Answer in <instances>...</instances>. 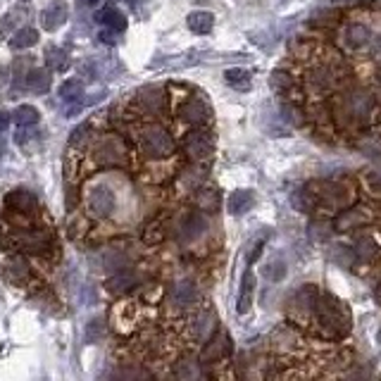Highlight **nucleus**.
Segmentation results:
<instances>
[{
    "label": "nucleus",
    "instance_id": "2",
    "mask_svg": "<svg viewBox=\"0 0 381 381\" xmlns=\"http://www.w3.org/2000/svg\"><path fill=\"white\" fill-rule=\"evenodd\" d=\"M300 79H303L305 96H310L312 101H324V98H331L334 93L351 86L356 81V74L346 60V52L339 48L331 55L319 52L314 60H310Z\"/></svg>",
    "mask_w": 381,
    "mask_h": 381
},
{
    "label": "nucleus",
    "instance_id": "15",
    "mask_svg": "<svg viewBox=\"0 0 381 381\" xmlns=\"http://www.w3.org/2000/svg\"><path fill=\"white\" fill-rule=\"evenodd\" d=\"M136 105H139L143 115L162 117L169 113V96L162 86H143L136 93Z\"/></svg>",
    "mask_w": 381,
    "mask_h": 381
},
{
    "label": "nucleus",
    "instance_id": "18",
    "mask_svg": "<svg viewBox=\"0 0 381 381\" xmlns=\"http://www.w3.org/2000/svg\"><path fill=\"white\" fill-rule=\"evenodd\" d=\"M86 205H89L91 217H96V220H108V217L115 212L117 198H115L113 188L105 186V183H101V186H93V188L89 190Z\"/></svg>",
    "mask_w": 381,
    "mask_h": 381
},
{
    "label": "nucleus",
    "instance_id": "50",
    "mask_svg": "<svg viewBox=\"0 0 381 381\" xmlns=\"http://www.w3.org/2000/svg\"><path fill=\"white\" fill-rule=\"evenodd\" d=\"M10 124V115L8 113H0V131H5Z\"/></svg>",
    "mask_w": 381,
    "mask_h": 381
},
{
    "label": "nucleus",
    "instance_id": "37",
    "mask_svg": "<svg viewBox=\"0 0 381 381\" xmlns=\"http://www.w3.org/2000/svg\"><path fill=\"white\" fill-rule=\"evenodd\" d=\"M45 64H48L50 72H67L69 69V55L62 48L48 45V48H45Z\"/></svg>",
    "mask_w": 381,
    "mask_h": 381
},
{
    "label": "nucleus",
    "instance_id": "34",
    "mask_svg": "<svg viewBox=\"0 0 381 381\" xmlns=\"http://www.w3.org/2000/svg\"><path fill=\"white\" fill-rule=\"evenodd\" d=\"M50 84H52V76H50V69H31L29 76H26V89L31 93H48L50 91Z\"/></svg>",
    "mask_w": 381,
    "mask_h": 381
},
{
    "label": "nucleus",
    "instance_id": "24",
    "mask_svg": "<svg viewBox=\"0 0 381 381\" xmlns=\"http://www.w3.org/2000/svg\"><path fill=\"white\" fill-rule=\"evenodd\" d=\"M253 298H255V274H253V269H246V272H243V277H241L239 300H236V310H239V314L251 312Z\"/></svg>",
    "mask_w": 381,
    "mask_h": 381
},
{
    "label": "nucleus",
    "instance_id": "43",
    "mask_svg": "<svg viewBox=\"0 0 381 381\" xmlns=\"http://www.w3.org/2000/svg\"><path fill=\"white\" fill-rule=\"evenodd\" d=\"M8 274L15 281H24L26 277H29V265H26V260L22 258V255H15V258H10Z\"/></svg>",
    "mask_w": 381,
    "mask_h": 381
},
{
    "label": "nucleus",
    "instance_id": "33",
    "mask_svg": "<svg viewBox=\"0 0 381 381\" xmlns=\"http://www.w3.org/2000/svg\"><path fill=\"white\" fill-rule=\"evenodd\" d=\"M253 190H246V188H241V190H234L232 195H229V212L236 215V217H241V215H246L248 210L253 207Z\"/></svg>",
    "mask_w": 381,
    "mask_h": 381
},
{
    "label": "nucleus",
    "instance_id": "44",
    "mask_svg": "<svg viewBox=\"0 0 381 381\" xmlns=\"http://www.w3.org/2000/svg\"><path fill=\"white\" fill-rule=\"evenodd\" d=\"M265 277L269 279V281H281L286 277V262L281 260V258H274V260H269L267 262V267H265Z\"/></svg>",
    "mask_w": 381,
    "mask_h": 381
},
{
    "label": "nucleus",
    "instance_id": "19",
    "mask_svg": "<svg viewBox=\"0 0 381 381\" xmlns=\"http://www.w3.org/2000/svg\"><path fill=\"white\" fill-rule=\"evenodd\" d=\"M343 17H346L343 5H326V8L314 10L307 17V26L314 31H334L343 24Z\"/></svg>",
    "mask_w": 381,
    "mask_h": 381
},
{
    "label": "nucleus",
    "instance_id": "30",
    "mask_svg": "<svg viewBox=\"0 0 381 381\" xmlns=\"http://www.w3.org/2000/svg\"><path fill=\"white\" fill-rule=\"evenodd\" d=\"M353 143H356V148L363 155L381 157V134H377V131L367 129V131H363V134H358L356 139H353Z\"/></svg>",
    "mask_w": 381,
    "mask_h": 381
},
{
    "label": "nucleus",
    "instance_id": "26",
    "mask_svg": "<svg viewBox=\"0 0 381 381\" xmlns=\"http://www.w3.org/2000/svg\"><path fill=\"white\" fill-rule=\"evenodd\" d=\"M281 115L284 120L291 124V127L300 129V127H307L310 124V117H307V105H303V101H284L281 103Z\"/></svg>",
    "mask_w": 381,
    "mask_h": 381
},
{
    "label": "nucleus",
    "instance_id": "53",
    "mask_svg": "<svg viewBox=\"0 0 381 381\" xmlns=\"http://www.w3.org/2000/svg\"><path fill=\"white\" fill-rule=\"evenodd\" d=\"M101 38L105 43H115V38H113V34H110V31H105V34H101Z\"/></svg>",
    "mask_w": 381,
    "mask_h": 381
},
{
    "label": "nucleus",
    "instance_id": "48",
    "mask_svg": "<svg viewBox=\"0 0 381 381\" xmlns=\"http://www.w3.org/2000/svg\"><path fill=\"white\" fill-rule=\"evenodd\" d=\"M105 326H103V319H91L89 322V329H86V341L89 343H93V341H98L103 336Z\"/></svg>",
    "mask_w": 381,
    "mask_h": 381
},
{
    "label": "nucleus",
    "instance_id": "51",
    "mask_svg": "<svg viewBox=\"0 0 381 381\" xmlns=\"http://www.w3.org/2000/svg\"><path fill=\"white\" fill-rule=\"evenodd\" d=\"M29 136H31V131H17L15 141L17 143H24V141H29Z\"/></svg>",
    "mask_w": 381,
    "mask_h": 381
},
{
    "label": "nucleus",
    "instance_id": "7",
    "mask_svg": "<svg viewBox=\"0 0 381 381\" xmlns=\"http://www.w3.org/2000/svg\"><path fill=\"white\" fill-rule=\"evenodd\" d=\"M139 153L148 160H169L176 153V141L162 124H146L136 136Z\"/></svg>",
    "mask_w": 381,
    "mask_h": 381
},
{
    "label": "nucleus",
    "instance_id": "14",
    "mask_svg": "<svg viewBox=\"0 0 381 381\" xmlns=\"http://www.w3.org/2000/svg\"><path fill=\"white\" fill-rule=\"evenodd\" d=\"M217 329H220V326H217V312H215V307H210V305L195 307L193 317H190L186 324L188 339L193 341V343H205Z\"/></svg>",
    "mask_w": 381,
    "mask_h": 381
},
{
    "label": "nucleus",
    "instance_id": "54",
    "mask_svg": "<svg viewBox=\"0 0 381 381\" xmlns=\"http://www.w3.org/2000/svg\"><path fill=\"white\" fill-rule=\"evenodd\" d=\"M377 89H379V93H381V69L377 72Z\"/></svg>",
    "mask_w": 381,
    "mask_h": 381
},
{
    "label": "nucleus",
    "instance_id": "41",
    "mask_svg": "<svg viewBox=\"0 0 381 381\" xmlns=\"http://www.w3.org/2000/svg\"><path fill=\"white\" fill-rule=\"evenodd\" d=\"M12 120L17 122V127H34V124L41 120V115H38V110L31 108V105H19L15 113H12Z\"/></svg>",
    "mask_w": 381,
    "mask_h": 381
},
{
    "label": "nucleus",
    "instance_id": "22",
    "mask_svg": "<svg viewBox=\"0 0 381 381\" xmlns=\"http://www.w3.org/2000/svg\"><path fill=\"white\" fill-rule=\"evenodd\" d=\"M5 205H8V210H17V212L29 215V212H36L38 210V198L31 193V190L15 188L5 195Z\"/></svg>",
    "mask_w": 381,
    "mask_h": 381
},
{
    "label": "nucleus",
    "instance_id": "25",
    "mask_svg": "<svg viewBox=\"0 0 381 381\" xmlns=\"http://www.w3.org/2000/svg\"><path fill=\"white\" fill-rule=\"evenodd\" d=\"M205 179H207V169L195 165V162H190V167L179 172V186L186 190V193H195L200 186H205Z\"/></svg>",
    "mask_w": 381,
    "mask_h": 381
},
{
    "label": "nucleus",
    "instance_id": "47",
    "mask_svg": "<svg viewBox=\"0 0 381 381\" xmlns=\"http://www.w3.org/2000/svg\"><path fill=\"white\" fill-rule=\"evenodd\" d=\"M363 179H365L367 188H370L372 193H381V167L370 169V172H365Z\"/></svg>",
    "mask_w": 381,
    "mask_h": 381
},
{
    "label": "nucleus",
    "instance_id": "12",
    "mask_svg": "<svg viewBox=\"0 0 381 381\" xmlns=\"http://www.w3.org/2000/svg\"><path fill=\"white\" fill-rule=\"evenodd\" d=\"M176 117H179V122L188 124L190 129L210 127L215 120V110L203 93H188L181 101L179 108H176Z\"/></svg>",
    "mask_w": 381,
    "mask_h": 381
},
{
    "label": "nucleus",
    "instance_id": "13",
    "mask_svg": "<svg viewBox=\"0 0 381 381\" xmlns=\"http://www.w3.org/2000/svg\"><path fill=\"white\" fill-rule=\"evenodd\" d=\"M232 356H234L232 336H229L224 329H217L212 336L203 343L198 358H200L203 367H215V365H222L224 360H229Z\"/></svg>",
    "mask_w": 381,
    "mask_h": 381
},
{
    "label": "nucleus",
    "instance_id": "35",
    "mask_svg": "<svg viewBox=\"0 0 381 381\" xmlns=\"http://www.w3.org/2000/svg\"><path fill=\"white\" fill-rule=\"evenodd\" d=\"M96 19L105 26H110L113 31H124L127 29V17H124V12H120L115 8V5H108V8H103L101 12L96 15Z\"/></svg>",
    "mask_w": 381,
    "mask_h": 381
},
{
    "label": "nucleus",
    "instance_id": "27",
    "mask_svg": "<svg viewBox=\"0 0 381 381\" xmlns=\"http://www.w3.org/2000/svg\"><path fill=\"white\" fill-rule=\"evenodd\" d=\"M190 203H193V207L212 215L220 210V190L212 186H200L195 193H190Z\"/></svg>",
    "mask_w": 381,
    "mask_h": 381
},
{
    "label": "nucleus",
    "instance_id": "57",
    "mask_svg": "<svg viewBox=\"0 0 381 381\" xmlns=\"http://www.w3.org/2000/svg\"><path fill=\"white\" fill-rule=\"evenodd\" d=\"M24 3H26V0H24Z\"/></svg>",
    "mask_w": 381,
    "mask_h": 381
},
{
    "label": "nucleus",
    "instance_id": "45",
    "mask_svg": "<svg viewBox=\"0 0 381 381\" xmlns=\"http://www.w3.org/2000/svg\"><path fill=\"white\" fill-rule=\"evenodd\" d=\"M81 93H84V84L76 81V79H69V81H64L60 86V98H62V101H76Z\"/></svg>",
    "mask_w": 381,
    "mask_h": 381
},
{
    "label": "nucleus",
    "instance_id": "5",
    "mask_svg": "<svg viewBox=\"0 0 381 381\" xmlns=\"http://www.w3.org/2000/svg\"><path fill=\"white\" fill-rule=\"evenodd\" d=\"M314 205L324 212H339L353 203H358V188L346 179H319L307 183Z\"/></svg>",
    "mask_w": 381,
    "mask_h": 381
},
{
    "label": "nucleus",
    "instance_id": "32",
    "mask_svg": "<svg viewBox=\"0 0 381 381\" xmlns=\"http://www.w3.org/2000/svg\"><path fill=\"white\" fill-rule=\"evenodd\" d=\"M186 22H188V29L193 31V34L205 36V34H210V31H212L215 15H212V12H207V10H195V12H190Z\"/></svg>",
    "mask_w": 381,
    "mask_h": 381
},
{
    "label": "nucleus",
    "instance_id": "21",
    "mask_svg": "<svg viewBox=\"0 0 381 381\" xmlns=\"http://www.w3.org/2000/svg\"><path fill=\"white\" fill-rule=\"evenodd\" d=\"M141 281H143V277H141L139 272H134V269H120L115 277L108 279V284H105V286H108L110 293L124 295V293L134 291V288H139Z\"/></svg>",
    "mask_w": 381,
    "mask_h": 381
},
{
    "label": "nucleus",
    "instance_id": "49",
    "mask_svg": "<svg viewBox=\"0 0 381 381\" xmlns=\"http://www.w3.org/2000/svg\"><path fill=\"white\" fill-rule=\"evenodd\" d=\"M262 246H265V239H260L258 243H255V246L251 248V251H248V262H255L260 258V253H262Z\"/></svg>",
    "mask_w": 381,
    "mask_h": 381
},
{
    "label": "nucleus",
    "instance_id": "36",
    "mask_svg": "<svg viewBox=\"0 0 381 381\" xmlns=\"http://www.w3.org/2000/svg\"><path fill=\"white\" fill-rule=\"evenodd\" d=\"M291 203H293V207L298 210V212H305V215H314V212H317V205H314V198H312L310 188H307V183H305V186H300V188L293 190V193H291Z\"/></svg>",
    "mask_w": 381,
    "mask_h": 381
},
{
    "label": "nucleus",
    "instance_id": "9",
    "mask_svg": "<svg viewBox=\"0 0 381 381\" xmlns=\"http://www.w3.org/2000/svg\"><path fill=\"white\" fill-rule=\"evenodd\" d=\"M212 232V224L207 220V212H203L198 207L183 210L174 224V236L183 248H195L207 239Z\"/></svg>",
    "mask_w": 381,
    "mask_h": 381
},
{
    "label": "nucleus",
    "instance_id": "17",
    "mask_svg": "<svg viewBox=\"0 0 381 381\" xmlns=\"http://www.w3.org/2000/svg\"><path fill=\"white\" fill-rule=\"evenodd\" d=\"M269 89L277 93L281 101H300V96H305L303 89V79L295 76L293 72L288 69H277L272 76H269Z\"/></svg>",
    "mask_w": 381,
    "mask_h": 381
},
{
    "label": "nucleus",
    "instance_id": "52",
    "mask_svg": "<svg viewBox=\"0 0 381 381\" xmlns=\"http://www.w3.org/2000/svg\"><path fill=\"white\" fill-rule=\"evenodd\" d=\"M374 300H377V303L381 305V277H379L377 284H374Z\"/></svg>",
    "mask_w": 381,
    "mask_h": 381
},
{
    "label": "nucleus",
    "instance_id": "55",
    "mask_svg": "<svg viewBox=\"0 0 381 381\" xmlns=\"http://www.w3.org/2000/svg\"><path fill=\"white\" fill-rule=\"evenodd\" d=\"M84 3H86V5H96L98 0H84Z\"/></svg>",
    "mask_w": 381,
    "mask_h": 381
},
{
    "label": "nucleus",
    "instance_id": "38",
    "mask_svg": "<svg viewBox=\"0 0 381 381\" xmlns=\"http://www.w3.org/2000/svg\"><path fill=\"white\" fill-rule=\"evenodd\" d=\"M331 260L343 269H356L360 265L353 246H331Z\"/></svg>",
    "mask_w": 381,
    "mask_h": 381
},
{
    "label": "nucleus",
    "instance_id": "39",
    "mask_svg": "<svg viewBox=\"0 0 381 381\" xmlns=\"http://www.w3.org/2000/svg\"><path fill=\"white\" fill-rule=\"evenodd\" d=\"M291 55L295 60H314L319 52H314V41L312 38H295V41L288 45Z\"/></svg>",
    "mask_w": 381,
    "mask_h": 381
},
{
    "label": "nucleus",
    "instance_id": "31",
    "mask_svg": "<svg viewBox=\"0 0 381 381\" xmlns=\"http://www.w3.org/2000/svg\"><path fill=\"white\" fill-rule=\"evenodd\" d=\"M19 248L26 253H34V255H45L50 251V239H48V234H38V232L22 234L19 236Z\"/></svg>",
    "mask_w": 381,
    "mask_h": 381
},
{
    "label": "nucleus",
    "instance_id": "42",
    "mask_svg": "<svg viewBox=\"0 0 381 381\" xmlns=\"http://www.w3.org/2000/svg\"><path fill=\"white\" fill-rule=\"evenodd\" d=\"M38 43V31L31 29V26H26V29H19L15 36H12L10 45L15 50H22V48H31V45Z\"/></svg>",
    "mask_w": 381,
    "mask_h": 381
},
{
    "label": "nucleus",
    "instance_id": "20",
    "mask_svg": "<svg viewBox=\"0 0 381 381\" xmlns=\"http://www.w3.org/2000/svg\"><path fill=\"white\" fill-rule=\"evenodd\" d=\"M353 251L358 255V262L360 265H374L379 258H381V243L377 241V236L365 232V234H358L353 239Z\"/></svg>",
    "mask_w": 381,
    "mask_h": 381
},
{
    "label": "nucleus",
    "instance_id": "23",
    "mask_svg": "<svg viewBox=\"0 0 381 381\" xmlns=\"http://www.w3.org/2000/svg\"><path fill=\"white\" fill-rule=\"evenodd\" d=\"M67 15H69L67 3H64V0H52L48 8L41 12V24H43V29H48V31L60 29V26L67 22Z\"/></svg>",
    "mask_w": 381,
    "mask_h": 381
},
{
    "label": "nucleus",
    "instance_id": "1",
    "mask_svg": "<svg viewBox=\"0 0 381 381\" xmlns=\"http://www.w3.org/2000/svg\"><path fill=\"white\" fill-rule=\"evenodd\" d=\"M329 101V113H331V129L336 134L353 136L372 129L377 122V115H381V103L379 93L365 84L353 81L351 86L334 93Z\"/></svg>",
    "mask_w": 381,
    "mask_h": 381
},
{
    "label": "nucleus",
    "instance_id": "29",
    "mask_svg": "<svg viewBox=\"0 0 381 381\" xmlns=\"http://www.w3.org/2000/svg\"><path fill=\"white\" fill-rule=\"evenodd\" d=\"M169 236V224H167V220L165 217H157V220L153 222H148L146 229H143V234H141V239L146 246H160L162 241H165Z\"/></svg>",
    "mask_w": 381,
    "mask_h": 381
},
{
    "label": "nucleus",
    "instance_id": "4",
    "mask_svg": "<svg viewBox=\"0 0 381 381\" xmlns=\"http://www.w3.org/2000/svg\"><path fill=\"white\" fill-rule=\"evenodd\" d=\"M339 48L360 60H381V34L363 22H351L341 26Z\"/></svg>",
    "mask_w": 381,
    "mask_h": 381
},
{
    "label": "nucleus",
    "instance_id": "6",
    "mask_svg": "<svg viewBox=\"0 0 381 381\" xmlns=\"http://www.w3.org/2000/svg\"><path fill=\"white\" fill-rule=\"evenodd\" d=\"M319 286L317 284H303L288 295L286 300V317L288 324L295 326L298 331H310V322L314 317L319 303Z\"/></svg>",
    "mask_w": 381,
    "mask_h": 381
},
{
    "label": "nucleus",
    "instance_id": "46",
    "mask_svg": "<svg viewBox=\"0 0 381 381\" xmlns=\"http://www.w3.org/2000/svg\"><path fill=\"white\" fill-rule=\"evenodd\" d=\"M89 141H91V124H81V127H76L69 136V146H76V148H81L84 143Z\"/></svg>",
    "mask_w": 381,
    "mask_h": 381
},
{
    "label": "nucleus",
    "instance_id": "3",
    "mask_svg": "<svg viewBox=\"0 0 381 381\" xmlns=\"http://www.w3.org/2000/svg\"><path fill=\"white\" fill-rule=\"evenodd\" d=\"M353 329V314L346 300L336 298L334 293L322 291L317 310L310 322V334L324 343H341L351 336Z\"/></svg>",
    "mask_w": 381,
    "mask_h": 381
},
{
    "label": "nucleus",
    "instance_id": "10",
    "mask_svg": "<svg viewBox=\"0 0 381 381\" xmlns=\"http://www.w3.org/2000/svg\"><path fill=\"white\" fill-rule=\"evenodd\" d=\"M215 150H217V136L210 127H193L181 141L183 157L188 162H195V165H207L215 157Z\"/></svg>",
    "mask_w": 381,
    "mask_h": 381
},
{
    "label": "nucleus",
    "instance_id": "8",
    "mask_svg": "<svg viewBox=\"0 0 381 381\" xmlns=\"http://www.w3.org/2000/svg\"><path fill=\"white\" fill-rule=\"evenodd\" d=\"M91 155H93V162L103 169H124L129 167L131 153L127 141L122 139L120 134H103L93 141V148H91Z\"/></svg>",
    "mask_w": 381,
    "mask_h": 381
},
{
    "label": "nucleus",
    "instance_id": "16",
    "mask_svg": "<svg viewBox=\"0 0 381 381\" xmlns=\"http://www.w3.org/2000/svg\"><path fill=\"white\" fill-rule=\"evenodd\" d=\"M169 303L176 312H186V310H195L200 307V288L195 281L190 279H181L169 288Z\"/></svg>",
    "mask_w": 381,
    "mask_h": 381
},
{
    "label": "nucleus",
    "instance_id": "11",
    "mask_svg": "<svg viewBox=\"0 0 381 381\" xmlns=\"http://www.w3.org/2000/svg\"><path fill=\"white\" fill-rule=\"evenodd\" d=\"M372 222H374V210L370 205H363V203H353V205L334 212L331 229L336 234H358L363 229L372 227Z\"/></svg>",
    "mask_w": 381,
    "mask_h": 381
},
{
    "label": "nucleus",
    "instance_id": "40",
    "mask_svg": "<svg viewBox=\"0 0 381 381\" xmlns=\"http://www.w3.org/2000/svg\"><path fill=\"white\" fill-rule=\"evenodd\" d=\"M224 81L229 84V86L246 91L248 86H251V81H253V74H251V72H248V69L234 67V69H227V72H224Z\"/></svg>",
    "mask_w": 381,
    "mask_h": 381
},
{
    "label": "nucleus",
    "instance_id": "56",
    "mask_svg": "<svg viewBox=\"0 0 381 381\" xmlns=\"http://www.w3.org/2000/svg\"><path fill=\"white\" fill-rule=\"evenodd\" d=\"M0 155H3V141H0Z\"/></svg>",
    "mask_w": 381,
    "mask_h": 381
},
{
    "label": "nucleus",
    "instance_id": "28",
    "mask_svg": "<svg viewBox=\"0 0 381 381\" xmlns=\"http://www.w3.org/2000/svg\"><path fill=\"white\" fill-rule=\"evenodd\" d=\"M172 374H174L176 379H181V381H193V379L203 377L200 358H195V356H183V358H179V360L174 363V367H172Z\"/></svg>",
    "mask_w": 381,
    "mask_h": 381
}]
</instances>
